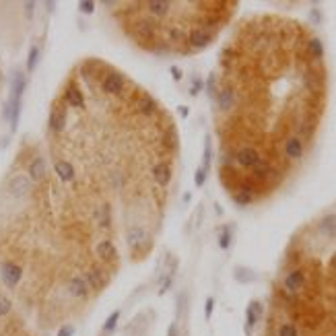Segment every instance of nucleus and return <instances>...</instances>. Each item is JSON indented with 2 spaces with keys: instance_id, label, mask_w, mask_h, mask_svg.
Listing matches in <instances>:
<instances>
[{
  "instance_id": "nucleus-4",
  "label": "nucleus",
  "mask_w": 336,
  "mask_h": 336,
  "mask_svg": "<svg viewBox=\"0 0 336 336\" xmlns=\"http://www.w3.org/2000/svg\"><path fill=\"white\" fill-rule=\"evenodd\" d=\"M29 190H31V180H29L27 176L19 174V176H13V178H11V182H9V192H11L13 196L21 198V196H25Z\"/></svg>"
},
{
  "instance_id": "nucleus-34",
  "label": "nucleus",
  "mask_w": 336,
  "mask_h": 336,
  "mask_svg": "<svg viewBox=\"0 0 336 336\" xmlns=\"http://www.w3.org/2000/svg\"><path fill=\"white\" fill-rule=\"evenodd\" d=\"M200 89H202V81L196 77V79L192 81V87H190V95H192V97H194V95H198V93H200Z\"/></svg>"
},
{
  "instance_id": "nucleus-3",
  "label": "nucleus",
  "mask_w": 336,
  "mask_h": 336,
  "mask_svg": "<svg viewBox=\"0 0 336 336\" xmlns=\"http://www.w3.org/2000/svg\"><path fill=\"white\" fill-rule=\"evenodd\" d=\"M235 161L242 165V167H254L262 161V157H260V153L256 151V149H252V147H244V149H239L237 153H235Z\"/></svg>"
},
{
  "instance_id": "nucleus-14",
  "label": "nucleus",
  "mask_w": 336,
  "mask_h": 336,
  "mask_svg": "<svg viewBox=\"0 0 336 336\" xmlns=\"http://www.w3.org/2000/svg\"><path fill=\"white\" fill-rule=\"evenodd\" d=\"M145 239H147V233H145V229H142L140 225H132V227L126 231V242H128V246H130L132 250H136L138 246H142Z\"/></svg>"
},
{
  "instance_id": "nucleus-21",
  "label": "nucleus",
  "mask_w": 336,
  "mask_h": 336,
  "mask_svg": "<svg viewBox=\"0 0 336 336\" xmlns=\"http://www.w3.org/2000/svg\"><path fill=\"white\" fill-rule=\"evenodd\" d=\"M252 192H254V188H252V186H242V188L233 194V200H235L239 206H246V204H250V202H252V198H254V196H252Z\"/></svg>"
},
{
  "instance_id": "nucleus-27",
  "label": "nucleus",
  "mask_w": 336,
  "mask_h": 336,
  "mask_svg": "<svg viewBox=\"0 0 336 336\" xmlns=\"http://www.w3.org/2000/svg\"><path fill=\"white\" fill-rule=\"evenodd\" d=\"M208 167H210V138L206 136V140H204V155H202V170L208 172Z\"/></svg>"
},
{
  "instance_id": "nucleus-29",
  "label": "nucleus",
  "mask_w": 336,
  "mask_h": 336,
  "mask_svg": "<svg viewBox=\"0 0 336 336\" xmlns=\"http://www.w3.org/2000/svg\"><path fill=\"white\" fill-rule=\"evenodd\" d=\"M278 336H299V332L293 324H283L281 328H278Z\"/></svg>"
},
{
  "instance_id": "nucleus-7",
  "label": "nucleus",
  "mask_w": 336,
  "mask_h": 336,
  "mask_svg": "<svg viewBox=\"0 0 336 336\" xmlns=\"http://www.w3.org/2000/svg\"><path fill=\"white\" fill-rule=\"evenodd\" d=\"M85 281H87L89 287H93V291H101V289L107 285L109 276H107V272H103V270H99V268H93V270L87 272Z\"/></svg>"
},
{
  "instance_id": "nucleus-11",
  "label": "nucleus",
  "mask_w": 336,
  "mask_h": 336,
  "mask_svg": "<svg viewBox=\"0 0 336 336\" xmlns=\"http://www.w3.org/2000/svg\"><path fill=\"white\" fill-rule=\"evenodd\" d=\"M303 283H305L303 270H293V272H289L287 278H285V287H287V291H291V293H297V291L303 287Z\"/></svg>"
},
{
  "instance_id": "nucleus-2",
  "label": "nucleus",
  "mask_w": 336,
  "mask_h": 336,
  "mask_svg": "<svg viewBox=\"0 0 336 336\" xmlns=\"http://www.w3.org/2000/svg\"><path fill=\"white\" fill-rule=\"evenodd\" d=\"M124 85H126L124 75H120V73H109V75L103 79L101 89H103L105 93H111V95H120V93L124 91Z\"/></svg>"
},
{
  "instance_id": "nucleus-18",
  "label": "nucleus",
  "mask_w": 336,
  "mask_h": 336,
  "mask_svg": "<svg viewBox=\"0 0 336 336\" xmlns=\"http://www.w3.org/2000/svg\"><path fill=\"white\" fill-rule=\"evenodd\" d=\"M285 153H287L289 159H301V155H303V142L297 136L289 138L285 142Z\"/></svg>"
},
{
  "instance_id": "nucleus-1",
  "label": "nucleus",
  "mask_w": 336,
  "mask_h": 336,
  "mask_svg": "<svg viewBox=\"0 0 336 336\" xmlns=\"http://www.w3.org/2000/svg\"><path fill=\"white\" fill-rule=\"evenodd\" d=\"M0 274H3L5 285L17 287L19 281H21V276H23V268L19 264H15V262H5L3 266H0Z\"/></svg>"
},
{
  "instance_id": "nucleus-41",
  "label": "nucleus",
  "mask_w": 336,
  "mask_h": 336,
  "mask_svg": "<svg viewBox=\"0 0 336 336\" xmlns=\"http://www.w3.org/2000/svg\"><path fill=\"white\" fill-rule=\"evenodd\" d=\"M311 17H314V21H320V13H318V11H314Z\"/></svg>"
},
{
  "instance_id": "nucleus-12",
  "label": "nucleus",
  "mask_w": 336,
  "mask_h": 336,
  "mask_svg": "<svg viewBox=\"0 0 336 336\" xmlns=\"http://www.w3.org/2000/svg\"><path fill=\"white\" fill-rule=\"evenodd\" d=\"M54 172H56V176H58L62 182H73L75 180V167L68 161H64V159L54 163Z\"/></svg>"
},
{
  "instance_id": "nucleus-16",
  "label": "nucleus",
  "mask_w": 336,
  "mask_h": 336,
  "mask_svg": "<svg viewBox=\"0 0 336 336\" xmlns=\"http://www.w3.org/2000/svg\"><path fill=\"white\" fill-rule=\"evenodd\" d=\"M64 101H66L70 107H85V97H83V93H81L75 85H70V87L66 89Z\"/></svg>"
},
{
  "instance_id": "nucleus-19",
  "label": "nucleus",
  "mask_w": 336,
  "mask_h": 336,
  "mask_svg": "<svg viewBox=\"0 0 336 336\" xmlns=\"http://www.w3.org/2000/svg\"><path fill=\"white\" fill-rule=\"evenodd\" d=\"M260 314H262V305H260L258 301H252V303H250V307H248V311H246V320H248L246 330H252V328L258 324Z\"/></svg>"
},
{
  "instance_id": "nucleus-15",
  "label": "nucleus",
  "mask_w": 336,
  "mask_h": 336,
  "mask_svg": "<svg viewBox=\"0 0 336 336\" xmlns=\"http://www.w3.org/2000/svg\"><path fill=\"white\" fill-rule=\"evenodd\" d=\"M45 178V159L41 157H35L31 163H29V180L33 182H39Z\"/></svg>"
},
{
  "instance_id": "nucleus-22",
  "label": "nucleus",
  "mask_w": 336,
  "mask_h": 336,
  "mask_svg": "<svg viewBox=\"0 0 336 336\" xmlns=\"http://www.w3.org/2000/svg\"><path fill=\"white\" fill-rule=\"evenodd\" d=\"M95 219H97V223H99L101 227H109V223H111V208L107 204H103L101 208H97Z\"/></svg>"
},
{
  "instance_id": "nucleus-37",
  "label": "nucleus",
  "mask_w": 336,
  "mask_h": 336,
  "mask_svg": "<svg viewBox=\"0 0 336 336\" xmlns=\"http://www.w3.org/2000/svg\"><path fill=\"white\" fill-rule=\"evenodd\" d=\"M206 91H208V95L214 97V75H210V79H208V83H206Z\"/></svg>"
},
{
  "instance_id": "nucleus-10",
  "label": "nucleus",
  "mask_w": 336,
  "mask_h": 336,
  "mask_svg": "<svg viewBox=\"0 0 336 336\" xmlns=\"http://www.w3.org/2000/svg\"><path fill=\"white\" fill-rule=\"evenodd\" d=\"M172 7L174 5L172 3H165V0H159V3H145L142 5V9H147V13L151 17H155V19H163L167 13H170Z\"/></svg>"
},
{
  "instance_id": "nucleus-5",
  "label": "nucleus",
  "mask_w": 336,
  "mask_h": 336,
  "mask_svg": "<svg viewBox=\"0 0 336 336\" xmlns=\"http://www.w3.org/2000/svg\"><path fill=\"white\" fill-rule=\"evenodd\" d=\"M66 126V109L62 105H54L50 111V130L52 132H62Z\"/></svg>"
},
{
  "instance_id": "nucleus-13",
  "label": "nucleus",
  "mask_w": 336,
  "mask_h": 336,
  "mask_svg": "<svg viewBox=\"0 0 336 336\" xmlns=\"http://www.w3.org/2000/svg\"><path fill=\"white\" fill-rule=\"evenodd\" d=\"M97 256H99L101 260H105V262L116 260V258H118V250H116L114 242H109V239L99 242V244H97Z\"/></svg>"
},
{
  "instance_id": "nucleus-40",
  "label": "nucleus",
  "mask_w": 336,
  "mask_h": 336,
  "mask_svg": "<svg viewBox=\"0 0 336 336\" xmlns=\"http://www.w3.org/2000/svg\"><path fill=\"white\" fill-rule=\"evenodd\" d=\"M178 109H180V116H182V118H188V107H186V105H180Z\"/></svg>"
},
{
  "instance_id": "nucleus-28",
  "label": "nucleus",
  "mask_w": 336,
  "mask_h": 336,
  "mask_svg": "<svg viewBox=\"0 0 336 336\" xmlns=\"http://www.w3.org/2000/svg\"><path fill=\"white\" fill-rule=\"evenodd\" d=\"M219 246H221L223 250H227V248L231 246V229H229V227L223 229V233H221V237H219Z\"/></svg>"
},
{
  "instance_id": "nucleus-6",
  "label": "nucleus",
  "mask_w": 336,
  "mask_h": 336,
  "mask_svg": "<svg viewBox=\"0 0 336 336\" xmlns=\"http://www.w3.org/2000/svg\"><path fill=\"white\" fill-rule=\"evenodd\" d=\"M188 41H190V45H192V47L200 50V47H206V45L212 41V33H210L208 29H204V27H196V29H192V31H190Z\"/></svg>"
},
{
  "instance_id": "nucleus-30",
  "label": "nucleus",
  "mask_w": 336,
  "mask_h": 336,
  "mask_svg": "<svg viewBox=\"0 0 336 336\" xmlns=\"http://www.w3.org/2000/svg\"><path fill=\"white\" fill-rule=\"evenodd\" d=\"M11 307H13L11 299H9V297H5V295H0V318L7 316V314L11 311Z\"/></svg>"
},
{
  "instance_id": "nucleus-23",
  "label": "nucleus",
  "mask_w": 336,
  "mask_h": 336,
  "mask_svg": "<svg viewBox=\"0 0 336 336\" xmlns=\"http://www.w3.org/2000/svg\"><path fill=\"white\" fill-rule=\"evenodd\" d=\"M231 105H233V91L231 89H223L219 93V107L225 111V109H231Z\"/></svg>"
},
{
  "instance_id": "nucleus-24",
  "label": "nucleus",
  "mask_w": 336,
  "mask_h": 336,
  "mask_svg": "<svg viewBox=\"0 0 336 336\" xmlns=\"http://www.w3.org/2000/svg\"><path fill=\"white\" fill-rule=\"evenodd\" d=\"M37 60H39V47L33 45V47L29 50V56H27V73H33V70H35Z\"/></svg>"
},
{
  "instance_id": "nucleus-31",
  "label": "nucleus",
  "mask_w": 336,
  "mask_h": 336,
  "mask_svg": "<svg viewBox=\"0 0 336 336\" xmlns=\"http://www.w3.org/2000/svg\"><path fill=\"white\" fill-rule=\"evenodd\" d=\"M206 174H208V172H204L202 167H198V170H196V174H194V184H196L198 188L204 186V182H206Z\"/></svg>"
},
{
  "instance_id": "nucleus-39",
  "label": "nucleus",
  "mask_w": 336,
  "mask_h": 336,
  "mask_svg": "<svg viewBox=\"0 0 336 336\" xmlns=\"http://www.w3.org/2000/svg\"><path fill=\"white\" fill-rule=\"evenodd\" d=\"M33 9H35V3H25V15H27V19L33 17Z\"/></svg>"
},
{
  "instance_id": "nucleus-33",
  "label": "nucleus",
  "mask_w": 336,
  "mask_h": 336,
  "mask_svg": "<svg viewBox=\"0 0 336 336\" xmlns=\"http://www.w3.org/2000/svg\"><path fill=\"white\" fill-rule=\"evenodd\" d=\"M212 307H214V299L208 297L206 303H204V318H206V320H210V316H212Z\"/></svg>"
},
{
  "instance_id": "nucleus-9",
  "label": "nucleus",
  "mask_w": 336,
  "mask_h": 336,
  "mask_svg": "<svg viewBox=\"0 0 336 336\" xmlns=\"http://www.w3.org/2000/svg\"><path fill=\"white\" fill-rule=\"evenodd\" d=\"M68 291L73 297H79V299H85L89 295V285L85 281V276H73L70 283H68Z\"/></svg>"
},
{
  "instance_id": "nucleus-32",
  "label": "nucleus",
  "mask_w": 336,
  "mask_h": 336,
  "mask_svg": "<svg viewBox=\"0 0 336 336\" xmlns=\"http://www.w3.org/2000/svg\"><path fill=\"white\" fill-rule=\"evenodd\" d=\"M79 11L85 13V15H91L95 11V3H91V0H83V3H79Z\"/></svg>"
},
{
  "instance_id": "nucleus-35",
  "label": "nucleus",
  "mask_w": 336,
  "mask_h": 336,
  "mask_svg": "<svg viewBox=\"0 0 336 336\" xmlns=\"http://www.w3.org/2000/svg\"><path fill=\"white\" fill-rule=\"evenodd\" d=\"M75 334V326H62L58 330V336H73Z\"/></svg>"
},
{
  "instance_id": "nucleus-17",
  "label": "nucleus",
  "mask_w": 336,
  "mask_h": 336,
  "mask_svg": "<svg viewBox=\"0 0 336 336\" xmlns=\"http://www.w3.org/2000/svg\"><path fill=\"white\" fill-rule=\"evenodd\" d=\"M138 109H140L142 116H153L155 111H157V101H155L149 93L142 91V95H140V99H138Z\"/></svg>"
},
{
  "instance_id": "nucleus-26",
  "label": "nucleus",
  "mask_w": 336,
  "mask_h": 336,
  "mask_svg": "<svg viewBox=\"0 0 336 336\" xmlns=\"http://www.w3.org/2000/svg\"><path fill=\"white\" fill-rule=\"evenodd\" d=\"M309 52L314 54V58H322V56H324V45H322V41L318 37H314L309 41Z\"/></svg>"
},
{
  "instance_id": "nucleus-36",
  "label": "nucleus",
  "mask_w": 336,
  "mask_h": 336,
  "mask_svg": "<svg viewBox=\"0 0 336 336\" xmlns=\"http://www.w3.org/2000/svg\"><path fill=\"white\" fill-rule=\"evenodd\" d=\"M170 73H172L174 81H182V70H180V66H172V68H170Z\"/></svg>"
},
{
  "instance_id": "nucleus-42",
  "label": "nucleus",
  "mask_w": 336,
  "mask_h": 336,
  "mask_svg": "<svg viewBox=\"0 0 336 336\" xmlns=\"http://www.w3.org/2000/svg\"><path fill=\"white\" fill-rule=\"evenodd\" d=\"M170 336H178V332H176V328H174V326L170 328Z\"/></svg>"
},
{
  "instance_id": "nucleus-8",
  "label": "nucleus",
  "mask_w": 336,
  "mask_h": 336,
  "mask_svg": "<svg viewBox=\"0 0 336 336\" xmlns=\"http://www.w3.org/2000/svg\"><path fill=\"white\" fill-rule=\"evenodd\" d=\"M153 178L159 186H167L172 182V165L167 161H159L155 167H153Z\"/></svg>"
},
{
  "instance_id": "nucleus-25",
  "label": "nucleus",
  "mask_w": 336,
  "mask_h": 336,
  "mask_svg": "<svg viewBox=\"0 0 336 336\" xmlns=\"http://www.w3.org/2000/svg\"><path fill=\"white\" fill-rule=\"evenodd\" d=\"M118 320H120V309H116V311H111V316L105 320V324H103V332H111L116 326H118Z\"/></svg>"
},
{
  "instance_id": "nucleus-20",
  "label": "nucleus",
  "mask_w": 336,
  "mask_h": 336,
  "mask_svg": "<svg viewBox=\"0 0 336 336\" xmlns=\"http://www.w3.org/2000/svg\"><path fill=\"white\" fill-rule=\"evenodd\" d=\"M320 231L326 237H336V214H326L320 221Z\"/></svg>"
},
{
  "instance_id": "nucleus-38",
  "label": "nucleus",
  "mask_w": 336,
  "mask_h": 336,
  "mask_svg": "<svg viewBox=\"0 0 336 336\" xmlns=\"http://www.w3.org/2000/svg\"><path fill=\"white\" fill-rule=\"evenodd\" d=\"M170 287H172V276H167V278H165V283H163V285H161V289H159V295H163V293H165L167 289H170Z\"/></svg>"
}]
</instances>
